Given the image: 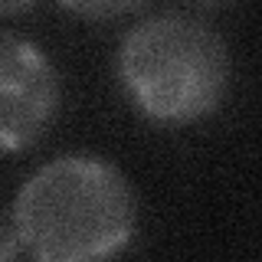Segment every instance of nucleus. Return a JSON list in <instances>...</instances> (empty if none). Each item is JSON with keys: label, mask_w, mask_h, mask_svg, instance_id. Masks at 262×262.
Segmentation results:
<instances>
[{"label": "nucleus", "mask_w": 262, "mask_h": 262, "mask_svg": "<svg viewBox=\"0 0 262 262\" xmlns=\"http://www.w3.org/2000/svg\"><path fill=\"white\" fill-rule=\"evenodd\" d=\"M13 229L36 262H108L135 236V196L112 164L66 154L20 187Z\"/></svg>", "instance_id": "f257e3e1"}, {"label": "nucleus", "mask_w": 262, "mask_h": 262, "mask_svg": "<svg viewBox=\"0 0 262 262\" xmlns=\"http://www.w3.org/2000/svg\"><path fill=\"white\" fill-rule=\"evenodd\" d=\"M118 72L144 115L177 125L203 118L223 102L229 53L200 16L158 13L125 36Z\"/></svg>", "instance_id": "f03ea898"}, {"label": "nucleus", "mask_w": 262, "mask_h": 262, "mask_svg": "<svg viewBox=\"0 0 262 262\" xmlns=\"http://www.w3.org/2000/svg\"><path fill=\"white\" fill-rule=\"evenodd\" d=\"M59 79L36 43L0 30V151H20L46 131Z\"/></svg>", "instance_id": "7ed1b4c3"}, {"label": "nucleus", "mask_w": 262, "mask_h": 262, "mask_svg": "<svg viewBox=\"0 0 262 262\" xmlns=\"http://www.w3.org/2000/svg\"><path fill=\"white\" fill-rule=\"evenodd\" d=\"M16 246H20V239H16L13 223L0 220V262H16Z\"/></svg>", "instance_id": "20e7f679"}]
</instances>
